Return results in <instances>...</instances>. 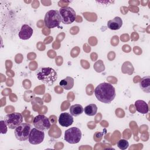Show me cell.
<instances>
[{"mask_svg":"<svg viewBox=\"0 0 150 150\" xmlns=\"http://www.w3.org/2000/svg\"><path fill=\"white\" fill-rule=\"evenodd\" d=\"M94 95L97 99L101 103L109 104L115 97L114 87L108 83H102L94 89Z\"/></svg>","mask_w":150,"mask_h":150,"instance_id":"cell-1","label":"cell"},{"mask_svg":"<svg viewBox=\"0 0 150 150\" xmlns=\"http://www.w3.org/2000/svg\"><path fill=\"white\" fill-rule=\"evenodd\" d=\"M38 80L48 86H52L57 79L56 70L52 67H42L36 73Z\"/></svg>","mask_w":150,"mask_h":150,"instance_id":"cell-2","label":"cell"},{"mask_svg":"<svg viewBox=\"0 0 150 150\" xmlns=\"http://www.w3.org/2000/svg\"><path fill=\"white\" fill-rule=\"evenodd\" d=\"M45 25L46 28L52 29L58 27L61 22V16L57 10H50L45 16Z\"/></svg>","mask_w":150,"mask_h":150,"instance_id":"cell-3","label":"cell"},{"mask_svg":"<svg viewBox=\"0 0 150 150\" xmlns=\"http://www.w3.org/2000/svg\"><path fill=\"white\" fill-rule=\"evenodd\" d=\"M61 16V22L65 25L72 23L76 18V13L75 11L71 7L66 6L61 8L59 10Z\"/></svg>","mask_w":150,"mask_h":150,"instance_id":"cell-4","label":"cell"},{"mask_svg":"<svg viewBox=\"0 0 150 150\" xmlns=\"http://www.w3.org/2000/svg\"><path fill=\"white\" fill-rule=\"evenodd\" d=\"M82 134L81 130L77 127H71L64 132V139L71 144L78 143L81 138Z\"/></svg>","mask_w":150,"mask_h":150,"instance_id":"cell-5","label":"cell"},{"mask_svg":"<svg viewBox=\"0 0 150 150\" xmlns=\"http://www.w3.org/2000/svg\"><path fill=\"white\" fill-rule=\"evenodd\" d=\"M30 131L31 125L28 123L23 122L15 129V136L18 140L25 141L28 139Z\"/></svg>","mask_w":150,"mask_h":150,"instance_id":"cell-6","label":"cell"},{"mask_svg":"<svg viewBox=\"0 0 150 150\" xmlns=\"http://www.w3.org/2000/svg\"><path fill=\"white\" fill-rule=\"evenodd\" d=\"M5 122L9 129H15L23 122V116L19 112H12L5 117Z\"/></svg>","mask_w":150,"mask_h":150,"instance_id":"cell-7","label":"cell"},{"mask_svg":"<svg viewBox=\"0 0 150 150\" xmlns=\"http://www.w3.org/2000/svg\"><path fill=\"white\" fill-rule=\"evenodd\" d=\"M33 123L35 128L41 131L47 130L51 126L49 118L44 115H38L35 117Z\"/></svg>","mask_w":150,"mask_h":150,"instance_id":"cell-8","label":"cell"},{"mask_svg":"<svg viewBox=\"0 0 150 150\" xmlns=\"http://www.w3.org/2000/svg\"><path fill=\"white\" fill-rule=\"evenodd\" d=\"M45 138V133L43 131L39 130L36 128L31 129L30 132L28 141L30 144L38 145L42 143Z\"/></svg>","mask_w":150,"mask_h":150,"instance_id":"cell-9","label":"cell"},{"mask_svg":"<svg viewBox=\"0 0 150 150\" xmlns=\"http://www.w3.org/2000/svg\"><path fill=\"white\" fill-rule=\"evenodd\" d=\"M74 119L71 114L67 112H62L60 114L58 122L62 127H68L71 125L73 123Z\"/></svg>","mask_w":150,"mask_h":150,"instance_id":"cell-10","label":"cell"},{"mask_svg":"<svg viewBox=\"0 0 150 150\" xmlns=\"http://www.w3.org/2000/svg\"><path fill=\"white\" fill-rule=\"evenodd\" d=\"M33 29L28 25L24 24L22 26L21 29L18 33L19 38L22 40H28L33 35Z\"/></svg>","mask_w":150,"mask_h":150,"instance_id":"cell-11","label":"cell"},{"mask_svg":"<svg viewBox=\"0 0 150 150\" xmlns=\"http://www.w3.org/2000/svg\"><path fill=\"white\" fill-rule=\"evenodd\" d=\"M122 25V20L119 16H115L114 19L110 20L107 22V27L111 30H118Z\"/></svg>","mask_w":150,"mask_h":150,"instance_id":"cell-12","label":"cell"},{"mask_svg":"<svg viewBox=\"0 0 150 150\" xmlns=\"http://www.w3.org/2000/svg\"><path fill=\"white\" fill-rule=\"evenodd\" d=\"M134 105L136 110L141 114H146L149 111L148 104L144 100H137L134 103Z\"/></svg>","mask_w":150,"mask_h":150,"instance_id":"cell-13","label":"cell"},{"mask_svg":"<svg viewBox=\"0 0 150 150\" xmlns=\"http://www.w3.org/2000/svg\"><path fill=\"white\" fill-rule=\"evenodd\" d=\"M139 86L142 90L146 93H150V76H146L142 77L139 81Z\"/></svg>","mask_w":150,"mask_h":150,"instance_id":"cell-14","label":"cell"},{"mask_svg":"<svg viewBox=\"0 0 150 150\" xmlns=\"http://www.w3.org/2000/svg\"><path fill=\"white\" fill-rule=\"evenodd\" d=\"M60 86L64 89L69 90L74 86V79L71 77L67 76L59 82Z\"/></svg>","mask_w":150,"mask_h":150,"instance_id":"cell-15","label":"cell"},{"mask_svg":"<svg viewBox=\"0 0 150 150\" xmlns=\"http://www.w3.org/2000/svg\"><path fill=\"white\" fill-rule=\"evenodd\" d=\"M70 114L74 117L79 116V115L81 114L84 111V108L81 105L79 104H76L72 105L70 107Z\"/></svg>","mask_w":150,"mask_h":150,"instance_id":"cell-16","label":"cell"},{"mask_svg":"<svg viewBox=\"0 0 150 150\" xmlns=\"http://www.w3.org/2000/svg\"><path fill=\"white\" fill-rule=\"evenodd\" d=\"M84 113L88 116H93L97 112V107L95 104H90L84 108Z\"/></svg>","mask_w":150,"mask_h":150,"instance_id":"cell-17","label":"cell"},{"mask_svg":"<svg viewBox=\"0 0 150 150\" xmlns=\"http://www.w3.org/2000/svg\"><path fill=\"white\" fill-rule=\"evenodd\" d=\"M117 146L122 150L126 149L129 146V143L128 141L124 139H120L117 142Z\"/></svg>","mask_w":150,"mask_h":150,"instance_id":"cell-18","label":"cell"},{"mask_svg":"<svg viewBox=\"0 0 150 150\" xmlns=\"http://www.w3.org/2000/svg\"><path fill=\"white\" fill-rule=\"evenodd\" d=\"M1 134H6L7 132V125L5 122V121H1Z\"/></svg>","mask_w":150,"mask_h":150,"instance_id":"cell-19","label":"cell"}]
</instances>
